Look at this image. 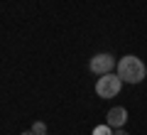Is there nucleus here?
Returning <instances> with one entry per match:
<instances>
[{"label":"nucleus","mask_w":147,"mask_h":135,"mask_svg":"<svg viewBox=\"0 0 147 135\" xmlns=\"http://www.w3.org/2000/svg\"><path fill=\"white\" fill-rule=\"evenodd\" d=\"M118 76L125 83H140L142 79L147 76V66H145V62H142L140 57L127 54V57H123L120 62H118Z\"/></svg>","instance_id":"f257e3e1"},{"label":"nucleus","mask_w":147,"mask_h":135,"mask_svg":"<svg viewBox=\"0 0 147 135\" xmlns=\"http://www.w3.org/2000/svg\"><path fill=\"white\" fill-rule=\"evenodd\" d=\"M120 86H123V79L110 71V74H103V76L96 81V94H98L100 98H113V96H118Z\"/></svg>","instance_id":"f03ea898"},{"label":"nucleus","mask_w":147,"mask_h":135,"mask_svg":"<svg viewBox=\"0 0 147 135\" xmlns=\"http://www.w3.org/2000/svg\"><path fill=\"white\" fill-rule=\"evenodd\" d=\"M115 66H118V62L113 59V54H108V52L96 54V57L91 59V71L98 74V76H103V74H110Z\"/></svg>","instance_id":"7ed1b4c3"},{"label":"nucleus","mask_w":147,"mask_h":135,"mask_svg":"<svg viewBox=\"0 0 147 135\" xmlns=\"http://www.w3.org/2000/svg\"><path fill=\"white\" fill-rule=\"evenodd\" d=\"M105 123H108L110 128H123V125L127 123V111L123 108V106L110 108V111H108V115H105Z\"/></svg>","instance_id":"20e7f679"},{"label":"nucleus","mask_w":147,"mask_h":135,"mask_svg":"<svg viewBox=\"0 0 147 135\" xmlns=\"http://www.w3.org/2000/svg\"><path fill=\"white\" fill-rule=\"evenodd\" d=\"M93 135H113V130H110V125H98V128H93Z\"/></svg>","instance_id":"39448f33"},{"label":"nucleus","mask_w":147,"mask_h":135,"mask_svg":"<svg viewBox=\"0 0 147 135\" xmlns=\"http://www.w3.org/2000/svg\"><path fill=\"white\" fill-rule=\"evenodd\" d=\"M32 133H34V135H44V133H47V125H44L42 120H37V123L32 125Z\"/></svg>","instance_id":"423d86ee"},{"label":"nucleus","mask_w":147,"mask_h":135,"mask_svg":"<svg viewBox=\"0 0 147 135\" xmlns=\"http://www.w3.org/2000/svg\"><path fill=\"white\" fill-rule=\"evenodd\" d=\"M113 135H127V133H125V128H115V133H113Z\"/></svg>","instance_id":"0eeeda50"},{"label":"nucleus","mask_w":147,"mask_h":135,"mask_svg":"<svg viewBox=\"0 0 147 135\" xmlns=\"http://www.w3.org/2000/svg\"><path fill=\"white\" fill-rule=\"evenodd\" d=\"M22 135H34V133H32V130H27V133H22Z\"/></svg>","instance_id":"6e6552de"},{"label":"nucleus","mask_w":147,"mask_h":135,"mask_svg":"<svg viewBox=\"0 0 147 135\" xmlns=\"http://www.w3.org/2000/svg\"><path fill=\"white\" fill-rule=\"evenodd\" d=\"M44 135H49V133H44Z\"/></svg>","instance_id":"1a4fd4ad"}]
</instances>
